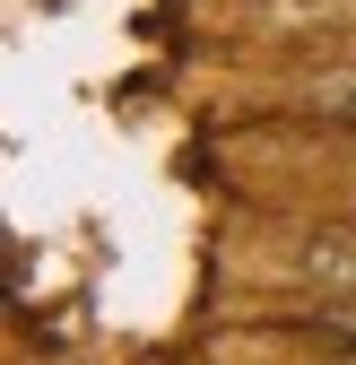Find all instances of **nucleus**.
<instances>
[{"label": "nucleus", "mask_w": 356, "mask_h": 365, "mask_svg": "<svg viewBox=\"0 0 356 365\" xmlns=\"http://www.w3.org/2000/svg\"><path fill=\"white\" fill-rule=\"evenodd\" d=\"M313 279L322 287H356V226H322L313 235Z\"/></svg>", "instance_id": "obj_1"}, {"label": "nucleus", "mask_w": 356, "mask_h": 365, "mask_svg": "<svg viewBox=\"0 0 356 365\" xmlns=\"http://www.w3.org/2000/svg\"><path fill=\"white\" fill-rule=\"evenodd\" d=\"M313 105H322L330 122H356V78H322V87H313Z\"/></svg>", "instance_id": "obj_2"}, {"label": "nucleus", "mask_w": 356, "mask_h": 365, "mask_svg": "<svg viewBox=\"0 0 356 365\" xmlns=\"http://www.w3.org/2000/svg\"><path fill=\"white\" fill-rule=\"evenodd\" d=\"M339 365H356V339H347V348H339Z\"/></svg>", "instance_id": "obj_3"}]
</instances>
